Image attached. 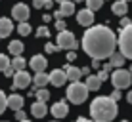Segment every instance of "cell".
Here are the masks:
<instances>
[{
    "instance_id": "obj_48",
    "label": "cell",
    "mask_w": 132,
    "mask_h": 122,
    "mask_svg": "<svg viewBox=\"0 0 132 122\" xmlns=\"http://www.w3.org/2000/svg\"><path fill=\"white\" fill-rule=\"evenodd\" d=\"M122 2H126V4H128V2H130V0H122Z\"/></svg>"
},
{
    "instance_id": "obj_25",
    "label": "cell",
    "mask_w": 132,
    "mask_h": 122,
    "mask_svg": "<svg viewBox=\"0 0 132 122\" xmlns=\"http://www.w3.org/2000/svg\"><path fill=\"white\" fill-rule=\"evenodd\" d=\"M35 96H36V101H42V103H46L48 99H50V92H48L46 88H38Z\"/></svg>"
},
{
    "instance_id": "obj_46",
    "label": "cell",
    "mask_w": 132,
    "mask_h": 122,
    "mask_svg": "<svg viewBox=\"0 0 132 122\" xmlns=\"http://www.w3.org/2000/svg\"><path fill=\"white\" fill-rule=\"evenodd\" d=\"M77 2H86V0H75V4H77Z\"/></svg>"
},
{
    "instance_id": "obj_30",
    "label": "cell",
    "mask_w": 132,
    "mask_h": 122,
    "mask_svg": "<svg viewBox=\"0 0 132 122\" xmlns=\"http://www.w3.org/2000/svg\"><path fill=\"white\" fill-rule=\"evenodd\" d=\"M56 29L60 31V33L67 31V25H65V21H63V19H57V21H56Z\"/></svg>"
},
{
    "instance_id": "obj_49",
    "label": "cell",
    "mask_w": 132,
    "mask_h": 122,
    "mask_svg": "<svg viewBox=\"0 0 132 122\" xmlns=\"http://www.w3.org/2000/svg\"><path fill=\"white\" fill-rule=\"evenodd\" d=\"M23 122H31V120H29V118H27V120H23Z\"/></svg>"
},
{
    "instance_id": "obj_31",
    "label": "cell",
    "mask_w": 132,
    "mask_h": 122,
    "mask_svg": "<svg viewBox=\"0 0 132 122\" xmlns=\"http://www.w3.org/2000/svg\"><path fill=\"white\" fill-rule=\"evenodd\" d=\"M15 120H17V122H23V120H27V115H25V111H23V109L15 112Z\"/></svg>"
},
{
    "instance_id": "obj_26",
    "label": "cell",
    "mask_w": 132,
    "mask_h": 122,
    "mask_svg": "<svg viewBox=\"0 0 132 122\" xmlns=\"http://www.w3.org/2000/svg\"><path fill=\"white\" fill-rule=\"evenodd\" d=\"M102 6H103V0H86V8L90 12H98Z\"/></svg>"
},
{
    "instance_id": "obj_12",
    "label": "cell",
    "mask_w": 132,
    "mask_h": 122,
    "mask_svg": "<svg viewBox=\"0 0 132 122\" xmlns=\"http://www.w3.org/2000/svg\"><path fill=\"white\" fill-rule=\"evenodd\" d=\"M67 82V74L63 69H54L52 73H50V84H54L56 88H60Z\"/></svg>"
},
{
    "instance_id": "obj_14",
    "label": "cell",
    "mask_w": 132,
    "mask_h": 122,
    "mask_svg": "<svg viewBox=\"0 0 132 122\" xmlns=\"http://www.w3.org/2000/svg\"><path fill=\"white\" fill-rule=\"evenodd\" d=\"M31 112H33L35 118H44L46 112H48V107H46V103H42V101H35L33 105H31Z\"/></svg>"
},
{
    "instance_id": "obj_28",
    "label": "cell",
    "mask_w": 132,
    "mask_h": 122,
    "mask_svg": "<svg viewBox=\"0 0 132 122\" xmlns=\"http://www.w3.org/2000/svg\"><path fill=\"white\" fill-rule=\"evenodd\" d=\"M6 109H8V97H6V93L0 90V115H2Z\"/></svg>"
},
{
    "instance_id": "obj_7",
    "label": "cell",
    "mask_w": 132,
    "mask_h": 122,
    "mask_svg": "<svg viewBox=\"0 0 132 122\" xmlns=\"http://www.w3.org/2000/svg\"><path fill=\"white\" fill-rule=\"evenodd\" d=\"M12 15H13V19L19 21V23H29V15H31L29 6H27V4H23V2L15 4V6L12 8Z\"/></svg>"
},
{
    "instance_id": "obj_35",
    "label": "cell",
    "mask_w": 132,
    "mask_h": 122,
    "mask_svg": "<svg viewBox=\"0 0 132 122\" xmlns=\"http://www.w3.org/2000/svg\"><path fill=\"white\" fill-rule=\"evenodd\" d=\"M67 61H77V52H67Z\"/></svg>"
},
{
    "instance_id": "obj_18",
    "label": "cell",
    "mask_w": 132,
    "mask_h": 122,
    "mask_svg": "<svg viewBox=\"0 0 132 122\" xmlns=\"http://www.w3.org/2000/svg\"><path fill=\"white\" fill-rule=\"evenodd\" d=\"M111 12L115 13V15H119V17H125V15H126V12H128V4L122 2V0H117V2H113Z\"/></svg>"
},
{
    "instance_id": "obj_21",
    "label": "cell",
    "mask_w": 132,
    "mask_h": 122,
    "mask_svg": "<svg viewBox=\"0 0 132 122\" xmlns=\"http://www.w3.org/2000/svg\"><path fill=\"white\" fill-rule=\"evenodd\" d=\"M48 82H50V74H46V73H36L33 76V84L36 88H46Z\"/></svg>"
},
{
    "instance_id": "obj_8",
    "label": "cell",
    "mask_w": 132,
    "mask_h": 122,
    "mask_svg": "<svg viewBox=\"0 0 132 122\" xmlns=\"http://www.w3.org/2000/svg\"><path fill=\"white\" fill-rule=\"evenodd\" d=\"M31 80H33V76L27 73V71H19V73H15V74H13V88H15V90L29 88Z\"/></svg>"
},
{
    "instance_id": "obj_24",
    "label": "cell",
    "mask_w": 132,
    "mask_h": 122,
    "mask_svg": "<svg viewBox=\"0 0 132 122\" xmlns=\"http://www.w3.org/2000/svg\"><path fill=\"white\" fill-rule=\"evenodd\" d=\"M10 65H12L10 57H8L6 53H0V73H6V71L10 69Z\"/></svg>"
},
{
    "instance_id": "obj_38",
    "label": "cell",
    "mask_w": 132,
    "mask_h": 122,
    "mask_svg": "<svg viewBox=\"0 0 132 122\" xmlns=\"http://www.w3.org/2000/svg\"><path fill=\"white\" fill-rule=\"evenodd\" d=\"M54 6V0H44V10H52Z\"/></svg>"
},
{
    "instance_id": "obj_2",
    "label": "cell",
    "mask_w": 132,
    "mask_h": 122,
    "mask_svg": "<svg viewBox=\"0 0 132 122\" xmlns=\"http://www.w3.org/2000/svg\"><path fill=\"white\" fill-rule=\"evenodd\" d=\"M117 101H113L109 96H98L90 105V115L94 122H111L117 116Z\"/></svg>"
},
{
    "instance_id": "obj_20",
    "label": "cell",
    "mask_w": 132,
    "mask_h": 122,
    "mask_svg": "<svg viewBox=\"0 0 132 122\" xmlns=\"http://www.w3.org/2000/svg\"><path fill=\"white\" fill-rule=\"evenodd\" d=\"M125 61H126V57L122 55L121 52H115L111 57H109V63H111V67H113V69H122Z\"/></svg>"
},
{
    "instance_id": "obj_1",
    "label": "cell",
    "mask_w": 132,
    "mask_h": 122,
    "mask_svg": "<svg viewBox=\"0 0 132 122\" xmlns=\"http://www.w3.org/2000/svg\"><path fill=\"white\" fill-rule=\"evenodd\" d=\"M117 36L107 25H92L88 31H84L82 36V50L92 59H109L115 53Z\"/></svg>"
},
{
    "instance_id": "obj_51",
    "label": "cell",
    "mask_w": 132,
    "mask_h": 122,
    "mask_svg": "<svg viewBox=\"0 0 132 122\" xmlns=\"http://www.w3.org/2000/svg\"><path fill=\"white\" fill-rule=\"evenodd\" d=\"M121 122H128V120H121Z\"/></svg>"
},
{
    "instance_id": "obj_37",
    "label": "cell",
    "mask_w": 132,
    "mask_h": 122,
    "mask_svg": "<svg viewBox=\"0 0 132 122\" xmlns=\"http://www.w3.org/2000/svg\"><path fill=\"white\" fill-rule=\"evenodd\" d=\"M132 23V21L128 19V17H121V27H122V29H125V27H128Z\"/></svg>"
},
{
    "instance_id": "obj_3",
    "label": "cell",
    "mask_w": 132,
    "mask_h": 122,
    "mask_svg": "<svg viewBox=\"0 0 132 122\" xmlns=\"http://www.w3.org/2000/svg\"><path fill=\"white\" fill-rule=\"evenodd\" d=\"M117 46H119V52L122 55L132 61V23L125 29H121V34L117 38Z\"/></svg>"
},
{
    "instance_id": "obj_5",
    "label": "cell",
    "mask_w": 132,
    "mask_h": 122,
    "mask_svg": "<svg viewBox=\"0 0 132 122\" xmlns=\"http://www.w3.org/2000/svg\"><path fill=\"white\" fill-rule=\"evenodd\" d=\"M111 82L115 86V90H125V88H130L132 84V73L126 69H115L111 73Z\"/></svg>"
},
{
    "instance_id": "obj_13",
    "label": "cell",
    "mask_w": 132,
    "mask_h": 122,
    "mask_svg": "<svg viewBox=\"0 0 132 122\" xmlns=\"http://www.w3.org/2000/svg\"><path fill=\"white\" fill-rule=\"evenodd\" d=\"M52 115L56 116V118H65L67 116V112H69V107H67V103L65 101H57V103H54L52 105Z\"/></svg>"
},
{
    "instance_id": "obj_43",
    "label": "cell",
    "mask_w": 132,
    "mask_h": 122,
    "mask_svg": "<svg viewBox=\"0 0 132 122\" xmlns=\"http://www.w3.org/2000/svg\"><path fill=\"white\" fill-rule=\"evenodd\" d=\"M126 101H128V103H130V105H132V90H130V92H128V93H126Z\"/></svg>"
},
{
    "instance_id": "obj_9",
    "label": "cell",
    "mask_w": 132,
    "mask_h": 122,
    "mask_svg": "<svg viewBox=\"0 0 132 122\" xmlns=\"http://www.w3.org/2000/svg\"><path fill=\"white\" fill-rule=\"evenodd\" d=\"M29 65H31V69L35 71V74H36V73H46L48 59L42 55V53H36V55H33V57H31Z\"/></svg>"
},
{
    "instance_id": "obj_50",
    "label": "cell",
    "mask_w": 132,
    "mask_h": 122,
    "mask_svg": "<svg viewBox=\"0 0 132 122\" xmlns=\"http://www.w3.org/2000/svg\"><path fill=\"white\" fill-rule=\"evenodd\" d=\"M130 73H132V65H130Z\"/></svg>"
},
{
    "instance_id": "obj_39",
    "label": "cell",
    "mask_w": 132,
    "mask_h": 122,
    "mask_svg": "<svg viewBox=\"0 0 132 122\" xmlns=\"http://www.w3.org/2000/svg\"><path fill=\"white\" fill-rule=\"evenodd\" d=\"M80 73H82V76H90V67H82Z\"/></svg>"
},
{
    "instance_id": "obj_22",
    "label": "cell",
    "mask_w": 132,
    "mask_h": 122,
    "mask_svg": "<svg viewBox=\"0 0 132 122\" xmlns=\"http://www.w3.org/2000/svg\"><path fill=\"white\" fill-rule=\"evenodd\" d=\"M8 52H10L13 57L21 55V53H23V44H21L19 40H12V42L8 44Z\"/></svg>"
},
{
    "instance_id": "obj_23",
    "label": "cell",
    "mask_w": 132,
    "mask_h": 122,
    "mask_svg": "<svg viewBox=\"0 0 132 122\" xmlns=\"http://www.w3.org/2000/svg\"><path fill=\"white\" fill-rule=\"evenodd\" d=\"M25 65H27V61H25L21 55H17V57H13V59H12V69L15 71V73L25 71Z\"/></svg>"
},
{
    "instance_id": "obj_32",
    "label": "cell",
    "mask_w": 132,
    "mask_h": 122,
    "mask_svg": "<svg viewBox=\"0 0 132 122\" xmlns=\"http://www.w3.org/2000/svg\"><path fill=\"white\" fill-rule=\"evenodd\" d=\"M98 78L100 80H102V82H103V80H107V78H111V74H109V73H105V71H100V73H98Z\"/></svg>"
},
{
    "instance_id": "obj_10",
    "label": "cell",
    "mask_w": 132,
    "mask_h": 122,
    "mask_svg": "<svg viewBox=\"0 0 132 122\" xmlns=\"http://www.w3.org/2000/svg\"><path fill=\"white\" fill-rule=\"evenodd\" d=\"M77 21H79V25H82V27H92L94 25V12H90L88 8H84V10H80V12H77Z\"/></svg>"
},
{
    "instance_id": "obj_27",
    "label": "cell",
    "mask_w": 132,
    "mask_h": 122,
    "mask_svg": "<svg viewBox=\"0 0 132 122\" xmlns=\"http://www.w3.org/2000/svg\"><path fill=\"white\" fill-rule=\"evenodd\" d=\"M33 31V27H31V23H19L17 25V33L21 34V36H27V34Z\"/></svg>"
},
{
    "instance_id": "obj_45",
    "label": "cell",
    "mask_w": 132,
    "mask_h": 122,
    "mask_svg": "<svg viewBox=\"0 0 132 122\" xmlns=\"http://www.w3.org/2000/svg\"><path fill=\"white\" fill-rule=\"evenodd\" d=\"M77 122H88V120H86L84 116H79V118H77Z\"/></svg>"
},
{
    "instance_id": "obj_33",
    "label": "cell",
    "mask_w": 132,
    "mask_h": 122,
    "mask_svg": "<svg viewBox=\"0 0 132 122\" xmlns=\"http://www.w3.org/2000/svg\"><path fill=\"white\" fill-rule=\"evenodd\" d=\"M57 50H60V48H57L56 44H52V42L46 44V52H48V53H54V52H57Z\"/></svg>"
},
{
    "instance_id": "obj_41",
    "label": "cell",
    "mask_w": 132,
    "mask_h": 122,
    "mask_svg": "<svg viewBox=\"0 0 132 122\" xmlns=\"http://www.w3.org/2000/svg\"><path fill=\"white\" fill-rule=\"evenodd\" d=\"M4 74H6V76H13V74H15V71L12 69V65H10V69H8L6 73H4Z\"/></svg>"
},
{
    "instance_id": "obj_47",
    "label": "cell",
    "mask_w": 132,
    "mask_h": 122,
    "mask_svg": "<svg viewBox=\"0 0 132 122\" xmlns=\"http://www.w3.org/2000/svg\"><path fill=\"white\" fill-rule=\"evenodd\" d=\"M56 2H60V4H63V2H65V0H56Z\"/></svg>"
},
{
    "instance_id": "obj_4",
    "label": "cell",
    "mask_w": 132,
    "mask_h": 122,
    "mask_svg": "<svg viewBox=\"0 0 132 122\" xmlns=\"http://www.w3.org/2000/svg\"><path fill=\"white\" fill-rule=\"evenodd\" d=\"M88 92H90V90L86 88V84H82V82H71L65 93H67V99H69L71 103H75V105H80V103L86 101V97H88Z\"/></svg>"
},
{
    "instance_id": "obj_42",
    "label": "cell",
    "mask_w": 132,
    "mask_h": 122,
    "mask_svg": "<svg viewBox=\"0 0 132 122\" xmlns=\"http://www.w3.org/2000/svg\"><path fill=\"white\" fill-rule=\"evenodd\" d=\"M92 67H94V69H100L102 65H100V61H98V59H94V61H92Z\"/></svg>"
},
{
    "instance_id": "obj_15",
    "label": "cell",
    "mask_w": 132,
    "mask_h": 122,
    "mask_svg": "<svg viewBox=\"0 0 132 122\" xmlns=\"http://www.w3.org/2000/svg\"><path fill=\"white\" fill-rule=\"evenodd\" d=\"M12 31H13L12 21L8 19V17H0V40H2V38H6V36H10V34H12Z\"/></svg>"
},
{
    "instance_id": "obj_16",
    "label": "cell",
    "mask_w": 132,
    "mask_h": 122,
    "mask_svg": "<svg viewBox=\"0 0 132 122\" xmlns=\"http://www.w3.org/2000/svg\"><path fill=\"white\" fill-rule=\"evenodd\" d=\"M63 71H65V74H67V80H71V82H80V78H82L80 69H77V67H73V65H67Z\"/></svg>"
},
{
    "instance_id": "obj_11",
    "label": "cell",
    "mask_w": 132,
    "mask_h": 122,
    "mask_svg": "<svg viewBox=\"0 0 132 122\" xmlns=\"http://www.w3.org/2000/svg\"><path fill=\"white\" fill-rule=\"evenodd\" d=\"M73 13H75V2L65 0L63 4H60V10L54 13V17H56V19H60V17H67V15H73Z\"/></svg>"
},
{
    "instance_id": "obj_19",
    "label": "cell",
    "mask_w": 132,
    "mask_h": 122,
    "mask_svg": "<svg viewBox=\"0 0 132 122\" xmlns=\"http://www.w3.org/2000/svg\"><path fill=\"white\" fill-rule=\"evenodd\" d=\"M86 88L90 90V92H98L100 90V86H102V80L98 78V74H90V76H86Z\"/></svg>"
},
{
    "instance_id": "obj_44",
    "label": "cell",
    "mask_w": 132,
    "mask_h": 122,
    "mask_svg": "<svg viewBox=\"0 0 132 122\" xmlns=\"http://www.w3.org/2000/svg\"><path fill=\"white\" fill-rule=\"evenodd\" d=\"M52 17H54V15H42V19H44V23H46V21H50Z\"/></svg>"
},
{
    "instance_id": "obj_6",
    "label": "cell",
    "mask_w": 132,
    "mask_h": 122,
    "mask_svg": "<svg viewBox=\"0 0 132 122\" xmlns=\"http://www.w3.org/2000/svg\"><path fill=\"white\" fill-rule=\"evenodd\" d=\"M56 46L60 50H67V52H75L79 42H77L75 34L71 31H63V33H57V40H56Z\"/></svg>"
},
{
    "instance_id": "obj_40",
    "label": "cell",
    "mask_w": 132,
    "mask_h": 122,
    "mask_svg": "<svg viewBox=\"0 0 132 122\" xmlns=\"http://www.w3.org/2000/svg\"><path fill=\"white\" fill-rule=\"evenodd\" d=\"M103 71H105V73H111V71H113V67H111V63H105V65H103Z\"/></svg>"
},
{
    "instance_id": "obj_29",
    "label": "cell",
    "mask_w": 132,
    "mask_h": 122,
    "mask_svg": "<svg viewBox=\"0 0 132 122\" xmlns=\"http://www.w3.org/2000/svg\"><path fill=\"white\" fill-rule=\"evenodd\" d=\"M36 36L38 38H42V36H50V31H48V27L46 25H42V27H38V29H36Z\"/></svg>"
},
{
    "instance_id": "obj_36",
    "label": "cell",
    "mask_w": 132,
    "mask_h": 122,
    "mask_svg": "<svg viewBox=\"0 0 132 122\" xmlns=\"http://www.w3.org/2000/svg\"><path fill=\"white\" fill-rule=\"evenodd\" d=\"M33 6L36 10H40V8H44V0H33Z\"/></svg>"
},
{
    "instance_id": "obj_17",
    "label": "cell",
    "mask_w": 132,
    "mask_h": 122,
    "mask_svg": "<svg viewBox=\"0 0 132 122\" xmlns=\"http://www.w3.org/2000/svg\"><path fill=\"white\" fill-rule=\"evenodd\" d=\"M21 107H23V97L17 96V93H12L10 97H8V109L12 111H21Z\"/></svg>"
},
{
    "instance_id": "obj_34",
    "label": "cell",
    "mask_w": 132,
    "mask_h": 122,
    "mask_svg": "<svg viewBox=\"0 0 132 122\" xmlns=\"http://www.w3.org/2000/svg\"><path fill=\"white\" fill-rule=\"evenodd\" d=\"M109 97H111L113 101H119V99H121V90H115V92H111V96H109Z\"/></svg>"
}]
</instances>
